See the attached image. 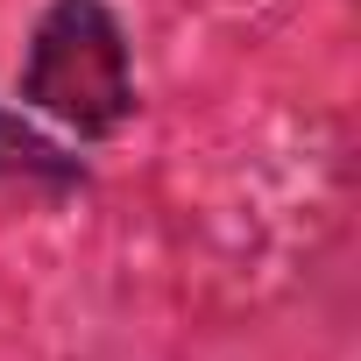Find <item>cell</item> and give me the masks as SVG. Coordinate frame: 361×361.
Instances as JSON below:
<instances>
[{
  "instance_id": "6da1fadb",
  "label": "cell",
  "mask_w": 361,
  "mask_h": 361,
  "mask_svg": "<svg viewBox=\"0 0 361 361\" xmlns=\"http://www.w3.org/2000/svg\"><path fill=\"white\" fill-rule=\"evenodd\" d=\"M22 92L43 114L71 121L78 135H106L128 121L135 78H128V43H121V22L106 15V0H50L29 43Z\"/></svg>"
},
{
  "instance_id": "7a4b0ae2",
  "label": "cell",
  "mask_w": 361,
  "mask_h": 361,
  "mask_svg": "<svg viewBox=\"0 0 361 361\" xmlns=\"http://www.w3.org/2000/svg\"><path fill=\"white\" fill-rule=\"evenodd\" d=\"M0 170H29V177H71V163L43 142V135H29L15 114H0Z\"/></svg>"
}]
</instances>
